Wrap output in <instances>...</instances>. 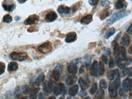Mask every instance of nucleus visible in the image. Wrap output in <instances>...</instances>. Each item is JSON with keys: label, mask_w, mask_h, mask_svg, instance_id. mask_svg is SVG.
I'll list each match as a JSON object with an SVG mask.
<instances>
[{"label": "nucleus", "mask_w": 132, "mask_h": 99, "mask_svg": "<svg viewBox=\"0 0 132 99\" xmlns=\"http://www.w3.org/2000/svg\"><path fill=\"white\" fill-rule=\"evenodd\" d=\"M118 1H121V2H124L125 1V0H117Z\"/></svg>", "instance_id": "54"}, {"label": "nucleus", "mask_w": 132, "mask_h": 99, "mask_svg": "<svg viewBox=\"0 0 132 99\" xmlns=\"http://www.w3.org/2000/svg\"><path fill=\"white\" fill-rule=\"evenodd\" d=\"M103 97H104V91H103V89H100L97 91V94L94 97V99H102Z\"/></svg>", "instance_id": "25"}, {"label": "nucleus", "mask_w": 132, "mask_h": 99, "mask_svg": "<svg viewBox=\"0 0 132 99\" xmlns=\"http://www.w3.org/2000/svg\"><path fill=\"white\" fill-rule=\"evenodd\" d=\"M98 68H99V64L97 61H95L93 63L91 68V74L93 76H97V73H98Z\"/></svg>", "instance_id": "13"}, {"label": "nucleus", "mask_w": 132, "mask_h": 99, "mask_svg": "<svg viewBox=\"0 0 132 99\" xmlns=\"http://www.w3.org/2000/svg\"><path fill=\"white\" fill-rule=\"evenodd\" d=\"M34 78H35V77L32 78L31 80H30V86H32L33 84L34 83V80H35V79Z\"/></svg>", "instance_id": "48"}, {"label": "nucleus", "mask_w": 132, "mask_h": 99, "mask_svg": "<svg viewBox=\"0 0 132 99\" xmlns=\"http://www.w3.org/2000/svg\"><path fill=\"white\" fill-rule=\"evenodd\" d=\"M83 61H85V62L86 63L87 66H88L91 62V57L89 56V55H86L85 56L83 57Z\"/></svg>", "instance_id": "34"}, {"label": "nucleus", "mask_w": 132, "mask_h": 99, "mask_svg": "<svg viewBox=\"0 0 132 99\" xmlns=\"http://www.w3.org/2000/svg\"><path fill=\"white\" fill-rule=\"evenodd\" d=\"M113 84L115 86L117 89H118L120 87V86H121V80H120L119 78V77L116 78L115 79V81H113Z\"/></svg>", "instance_id": "30"}, {"label": "nucleus", "mask_w": 132, "mask_h": 99, "mask_svg": "<svg viewBox=\"0 0 132 99\" xmlns=\"http://www.w3.org/2000/svg\"><path fill=\"white\" fill-rule=\"evenodd\" d=\"M77 76H74V75H69L68 76L66 80V82L68 85L71 86L75 84L76 81H77Z\"/></svg>", "instance_id": "17"}, {"label": "nucleus", "mask_w": 132, "mask_h": 99, "mask_svg": "<svg viewBox=\"0 0 132 99\" xmlns=\"http://www.w3.org/2000/svg\"><path fill=\"white\" fill-rule=\"evenodd\" d=\"M26 1H28V0H18V3H20V4H23V3H25Z\"/></svg>", "instance_id": "49"}, {"label": "nucleus", "mask_w": 132, "mask_h": 99, "mask_svg": "<svg viewBox=\"0 0 132 99\" xmlns=\"http://www.w3.org/2000/svg\"><path fill=\"white\" fill-rule=\"evenodd\" d=\"M28 58V55L25 53L13 52L10 54V58L13 60H15V61H24V60L27 59Z\"/></svg>", "instance_id": "2"}, {"label": "nucleus", "mask_w": 132, "mask_h": 99, "mask_svg": "<svg viewBox=\"0 0 132 99\" xmlns=\"http://www.w3.org/2000/svg\"><path fill=\"white\" fill-rule=\"evenodd\" d=\"M71 10V8H68V7H66L62 5L60 6L57 9V12L59 13L60 15H63L64 14H68V13L70 12Z\"/></svg>", "instance_id": "16"}, {"label": "nucleus", "mask_w": 132, "mask_h": 99, "mask_svg": "<svg viewBox=\"0 0 132 99\" xmlns=\"http://www.w3.org/2000/svg\"><path fill=\"white\" fill-rule=\"evenodd\" d=\"M68 71L69 74H75L77 72V66L75 63H69L68 66Z\"/></svg>", "instance_id": "14"}, {"label": "nucleus", "mask_w": 132, "mask_h": 99, "mask_svg": "<svg viewBox=\"0 0 132 99\" xmlns=\"http://www.w3.org/2000/svg\"><path fill=\"white\" fill-rule=\"evenodd\" d=\"M59 99H63V97H60Z\"/></svg>", "instance_id": "57"}, {"label": "nucleus", "mask_w": 132, "mask_h": 99, "mask_svg": "<svg viewBox=\"0 0 132 99\" xmlns=\"http://www.w3.org/2000/svg\"><path fill=\"white\" fill-rule=\"evenodd\" d=\"M77 39V34L75 32H71L66 35V37L65 39V42L66 43H71L74 42Z\"/></svg>", "instance_id": "8"}, {"label": "nucleus", "mask_w": 132, "mask_h": 99, "mask_svg": "<svg viewBox=\"0 0 132 99\" xmlns=\"http://www.w3.org/2000/svg\"><path fill=\"white\" fill-rule=\"evenodd\" d=\"M100 87H101L102 89H106V88H107V81L105 80H103V79H102V80L100 81Z\"/></svg>", "instance_id": "33"}, {"label": "nucleus", "mask_w": 132, "mask_h": 99, "mask_svg": "<svg viewBox=\"0 0 132 99\" xmlns=\"http://www.w3.org/2000/svg\"><path fill=\"white\" fill-rule=\"evenodd\" d=\"M132 81L129 78H126L122 82V86L125 91L127 92L132 89Z\"/></svg>", "instance_id": "12"}, {"label": "nucleus", "mask_w": 132, "mask_h": 99, "mask_svg": "<svg viewBox=\"0 0 132 99\" xmlns=\"http://www.w3.org/2000/svg\"><path fill=\"white\" fill-rule=\"evenodd\" d=\"M117 89L113 85V83L110 84L109 89H108V91H109L110 96L112 98L116 97L117 95Z\"/></svg>", "instance_id": "11"}, {"label": "nucleus", "mask_w": 132, "mask_h": 99, "mask_svg": "<svg viewBox=\"0 0 132 99\" xmlns=\"http://www.w3.org/2000/svg\"><path fill=\"white\" fill-rule=\"evenodd\" d=\"M116 74H117V70H111V71L108 72V73L107 74V77L110 80H113L115 78Z\"/></svg>", "instance_id": "28"}, {"label": "nucleus", "mask_w": 132, "mask_h": 99, "mask_svg": "<svg viewBox=\"0 0 132 99\" xmlns=\"http://www.w3.org/2000/svg\"><path fill=\"white\" fill-rule=\"evenodd\" d=\"M3 8L6 11L12 12L15 9V4H10V5H7V4H3Z\"/></svg>", "instance_id": "26"}, {"label": "nucleus", "mask_w": 132, "mask_h": 99, "mask_svg": "<svg viewBox=\"0 0 132 99\" xmlns=\"http://www.w3.org/2000/svg\"><path fill=\"white\" fill-rule=\"evenodd\" d=\"M114 67H115V62H114V61H113V59L111 58L109 62V67L110 69H113V68H114Z\"/></svg>", "instance_id": "41"}, {"label": "nucleus", "mask_w": 132, "mask_h": 99, "mask_svg": "<svg viewBox=\"0 0 132 99\" xmlns=\"http://www.w3.org/2000/svg\"><path fill=\"white\" fill-rule=\"evenodd\" d=\"M127 33H129L130 34L132 35V23L131 24V25L128 27V29H127Z\"/></svg>", "instance_id": "45"}, {"label": "nucleus", "mask_w": 132, "mask_h": 99, "mask_svg": "<svg viewBox=\"0 0 132 99\" xmlns=\"http://www.w3.org/2000/svg\"><path fill=\"white\" fill-rule=\"evenodd\" d=\"M84 99H91V98L89 97H86V98H85Z\"/></svg>", "instance_id": "53"}, {"label": "nucleus", "mask_w": 132, "mask_h": 99, "mask_svg": "<svg viewBox=\"0 0 132 99\" xmlns=\"http://www.w3.org/2000/svg\"><path fill=\"white\" fill-rule=\"evenodd\" d=\"M49 99H55V97L51 96V97H49Z\"/></svg>", "instance_id": "52"}, {"label": "nucleus", "mask_w": 132, "mask_h": 99, "mask_svg": "<svg viewBox=\"0 0 132 99\" xmlns=\"http://www.w3.org/2000/svg\"></svg>", "instance_id": "59"}, {"label": "nucleus", "mask_w": 132, "mask_h": 99, "mask_svg": "<svg viewBox=\"0 0 132 99\" xmlns=\"http://www.w3.org/2000/svg\"><path fill=\"white\" fill-rule=\"evenodd\" d=\"M128 53L130 54H132V44L131 45V46L130 47L129 49H128Z\"/></svg>", "instance_id": "50"}, {"label": "nucleus", "mask_w": 132, "mask_h": 99, "mask_svg": "<svg viewBox=\"0 0 132 99\" xmlns=\"http://www.w3.org/2000/svg\"><path fill=\"white\" fill-rule=\"evenodd\" d=\"M15 19L16 21H18L20 20V17H19V16H15Z\"/></svg>", "instance_id": "51"}, {"label": "nucleus", "mask_w": 132, "mask_h": 99, "mask_svg": "<svg viewBox=\"0 0 132 99\" xmlns=\"http://www.w3.org/2000/svg\"><path fill=\"white\" fill-rule=\"evenodd\" d=\"M6 66L5 64L3 63V62H0V75L3 74L4 72V70H5Z\"/></svg>", "instance_id": "36"}, {"label": "nucleus", "mask_w": 132, "mask_h": 99, "mask_svg": "<svg viewBox=\"0 0 132 99\" xmlns=\"http://www.w3.org/2000/svg\"><path fill=\"white\" fill-rule=\"evenodd\" d=\"M39 20V16L35 14H33V15H30V16L24 21V24L26 25H34L35 23H37Z\"/></svg>", "instance_id": "4"}, {"label": "nucleus", "mask_w": 132, "mask_h": 99, "mask_svg": "<svg viewBox=\"0 0 132 99\" xmlns=\"http://www.w3.org/2000/svg\"><path fill=\"white\" fill-rule=\"evenodd\" d=\"M113 50H114V53L116 55V56H119L120 54V48L119 47L118 43L116 42H113Z\"/></svg>", "instance_id": "23"}, {"label": "nucleus", "mask_w": 132, "mask_h": 99, "mask_svg": "<svg viewBox=\"0 0 132 99\" xmlns=\"http://www.w3.org/2000/svg\"><path fill=\"white\" fill-rule=\"evenodd\" d=\"M130 13V11H127V10H123V11L118 12L116 13V14L112 15L111 16V18L107 21V23L110 25H113V23H115L117 21L119 20L121 18H124L125 16L129 15Z\"/></svg>", "instance_id": "1"}, {"label": "nucleus", "mask_w": 132, "mask_h": 99, "mask_svg": "<svg viewBox=\"0 0 132 99\" xmlns=\"http://www.w3.org/2000/svg\"><path fill=\"white\" fill-rule=\"evenodd\" d=\"M52 48V47L51 42H47L40 45L38 48V49L42 53L46 54L51 51Z\"/></svg>", "instance_id": "3"}, {"label": "nucleus", "mask_w": 132, "mask_h": 99, "mask_svg": "<svg viewBox=\"0 0 132 99\" xmlns=\"http://www.w3.org/2000/svg\"><path fill=\"white\" fill-rule=\"evenodd\" d=\"M14 95L16 98H19V97L20 96V95H21L20 91V88H19L18 87V88H16V89H15Z\"/></svg>", "instance_id": "39"}, {"label": "nucleus", "mask_w": 132, "mask_h": 99, "mask_svg": "<svg viewBox=\"0 0 132 99\" xmlns=\"http://www.w3.org/2000/svg\"><path fill=\"white\" fill-rule=\"evenodd\" d=\"M57 18V15L55 12L53 11L49 12V13L46 14L45 16V20L49 22H54Z\"/></svg>", "instance_id": "10"}, {"label": "nucleus", "mask_w": 132, "mask_h": 99, "mask_svg": "<svg viewBox=\"0 0 132 99\" xmlns=\"http://www.w3.org/2000/svg\"><path fill=\"white\" fill-rule=\"evenodd\" d=\"M86 95H87V92L85 90H83V89H82V90L80 91L79 94V95L80 97H83L85 96Z\"/></svg>", "instance_id": "44"}, {"label": "nucleus", "mask_w": 132, "mask_h": 99, "mask_svg": "<svg viewBox=\"0 0 132 99\" xmlns=\"http://www.w3.org/2000/svg\"><path fill=\"white\" fill-rule=\"evenodd\" d=\"M79 91V86L78 85H74L73 86V87L70 88L69 89V91H68V93L71 96H75L76 95V94Z\"/></svg>", "instance_id": "20"}, {"label": "nucleus", "mask_w": 132, "mask_h": 99, "mask_svg": "<svg viewBox=\"0 0 132 99\" xmlns=\"http://www.w3.org/2000/svg\"><path fill=\"white\" fill-rule=\"evenodd\" d=\"M121 55H122V59L124 60L126 59V50H125L124 47H122L121 48Z\"/></svg>", "instance_id": "37"}, {"label": "nucleus", "mask_w": 132, "mask_h": 99, "mask_svg": "<svg viewBox=\"0 0 132 99\" xmlns=\"http://www.w3.org/2000/svg\"><path fill=\"white\" fill-rule=\"evenodd\" d=\"M93 20V15H87L81 19V23L82 25H88Z\"/></svg>", "instance_id": "15"}, {"label": "nucleus", "mask_w": 132, "mask_h": 99, "mask_svg": "<svg viewBox=\"0 0 132 99\" xmlns=\"http://www.w3.org/2000/svg\"><path fill=\"white\" fill-rule=\"evenodd\" d=\"M44 95L42 92H40L39 94H38V99H44Z\"/></svg>", "instance_id": "47"}, {"label": "nucleus", "mask_w": 132, "mask_h": 99, "mask_svg": "<svg viewBox=\"0 0 132 99\" xmlns=\"http://www.w3.org/2000/svg\"><path fill=\"white\" fill-rule=\"evenodd\" d=\"M54 83L51 80H49L48 82H46L44 84V87H43V89L45 92L49 94V93H51L53 91V90H54Z\"/></svg>", "instance_id": "6"}, {"label": "nucleus", "mask_w": 132, "mask_h": 99, "mask_svg": "<svg viewBox=\"0 0 132 99\" xmlns=\"http://www.w3.org/2000/svg\"><path fill=\"white\" fill-rule=\"evenodd\" d=\"M71 99V98L70 97H68V98H67V99Z\"/></svg>", "instance_id": "55"}, {"label": "nucleus", "mask_w": 132, "mask_h": 99, "mask_svg": "<svg viewBox=\"0 0 132 99\" xmlns=\"http://www.w3.org/2000/svg\"><path fill=\"white\" fill-rule=\"evenodd\" d=\"M102 62H103L104 64H107V62H108V58H107V56H106V55H102Z\"/></svg>", "instance_id": "43"}, {"label": "nucleus", "mask_w": 132, "mask_h": 99, "mask_svg": "<svg viewBox=\"0 0 132 99\" xmlns=\"http://www.w3.org/2000/svg\"><path fill=\"white\" fill-rule=\"evenodd\" d=\"M54 94L56 95H59L61 94H65L66 92V89L65 84L63 83H59L54 88Z\"/></svg>", "instance_id": "5"}, {"label": "nucleus", "mask_w": 132, "mask_h": 99, "mask_svg": "<svg viewBox=\"0 0 132 99\" xmlns=\"http://www.w3.org/2000/svg\"><path fill=\"white\" fill-rule=\"evenodd\" d=\"M44 74L43 73H42V74H40L38 75V76L37 77V78L35 80V84L37 86H40L42 85L43 84V81H44Z\"/></svg>", "instance_id": "18"}, {"label": "nucleus", "mask_w": 132, "mask_h": 99, "mask_svg": "<svg viewBox=\"0 0 132 99\" xmlns=\"http://www.w3.org/2000/svg\"><path fill=\"white\" fill-rule=\"evenodd\" d=\"M22 99H27L26 97H23V98H22Z\"/></svg>", "instance_id": "56"}, {"label": "nucleus", "mask_w": 132, "mask_h": 99, "mask_svg": "<svg viewBox=\"0 0 132 99\" xmlns=\"http://www.w3.org/2000/svg\"><path fill=\"white\" fill-rule=\"evenodd\" d=\"M110 4V1L108 0H103L102 2V6L103 7H107Z\"/></svg>", "instance_id": "42"}, {"label": "nucleus", "mask_w": 132, "mask_h": 99, "mask_svg": "<svg viewBox=\"0 0 132 99\" xmlns=\"http://www.w3.org/2000/svg\"></svg>", "instance_id": "60"}, {"label": "nucleus", "mask_w": 132, "mask_h": 99, "mask_svg": "<svg viewBox=\"0 0 132 99\" xmlns=\"http://www.w3.org/2000/svg\"><path fill=\"white\" fill-rule=\"evenodd\" d=\"M62 70V65H58L57 66L55 69L53 71V76H54V79L55 80H59L61 72Z\"/></svg>", "instance_id": "7"}, {"label": "nucleus", "mask_w": 132, "mask_h": 99, "mask_svg": "<svg viewBox=\"0 0 132 99\" xmlns=\"http://www.w3.org/2000/svg\"><path fill=\"white\" fill-rule=\"evenodd\" d=\"M124 4L123 2H121V1H117V3H116V5H115V7H116V9H121L122 8H124Z\"/></svg>", "instance_id": "38"}, {"label": "nucleus", "mask_w": 132, "mask_h": 99, "mask_svg": "<svg viewBox=\"0 0 132 99\" xmlns=\"http://www.w3.org/2000/svg\"><path fill=\"white\" fill-rule=\"evenodd\" d=\"M18 68V65L16 62H11L9 64L7 67L8 70L10 72H13L16 70Z\"/></svg>", "instance_id": "19"}, {"label": "nucleus", "mask_w": 132, "mask_h": 99, "mask_svg": "<svg viewBox=\"0 0 132 99\" xmlns=\"http://www.w3.org/2000/svg\"><path fill=\"white\" fill-rule=\"evenodd\" d=\"M130 43V37L129 35H128L127 34H125L122 37L121 45H122V47H127L129 45Z\"/></svg>", "instance_id": "9"}, {"label": "nucleus", "mask_w": 132, "mask_h": 99, "mask_svg": "<svg viewBox=\"0 0 132 99\" xmlns=\"http://www.w3.org/2000/svg\"><path fill=\"white\" fill-rule=\"evenodd\" d=\"M59 1H62V0H59Z\"/></svg>", "instance_id": "58"}, {"label": "nucleus", "mask_w": 132, "mask_h": 99, "mask_svg": "<svg viewBox=\"0 0 132 99\" xmlns=\"http://www.w3.org/2000/svg\"><path fill=\"white\" fill-rule=\"evenodd\" d=\"M22 90H23V92L24 94H28L29 91V87L27 84L23 86L22 87Z\"/></svg>", "instance_id": "35"}, {"label": "nucleus", "mask_w": 132, "mask_h": 99, "mask_svg": "<svg viewBox=\"0 0 132 99\" xmlns=\"http://www.w3.org/2000/svg\"><path fill=\"white\" fill-rule=\"evenodd\" d=\"M124 72L125 74H126L127 75H128V76H132V67L130 68H125L124 70Z\"/></svg>", "instance_id": "32"}, {"label": "nucleus", "mask_w": 132, "mask_h": 99, "mask_svg": "<svg viewBox=\"0 0 132 99\" xmlns=\"http://www.w3.org/2000/svg\"><path fill=\"white\" fill-rule=\"evenodd\" d=\"M88 3L92 6H95L97 5L99 3V0H89Z\"/></svg>", "instance_id": "40"}, {"label": "nucleus", "mask_w": 132, "mask_h": 99, "mask_svg": "<svg viewBox=\"0 0 132 99\" xmlns=\"http://www.w3.org/2000/svg\"><path fill=\"white\" fill-rule=\"evenodd\" d=\"M115 33V28H110V29H108V30L107 31V33H106L105 36V38L107 39H109L111 36H113V35Z\"/></svg>", "instance_id": "27"}, {"label": "nucleus", "mask_w": 132, "mask_h": 99, "mask_svg": "<svg viewBox=\"0 0 132 99\" xmlns=\"http://www.w3.org/2000/svg\"><path fill=\"white\" fill-rule=\"evenodd\" d=\"M3 22H5V23H10V22L12 21V16H10V15H9V14H6V15H5L4 16H3Z\"/></svg>", "instance_id": "29"}, {"label": "nucleus", "mask_w": 132, "mask_h": 99, "mask_svg": "<svg viewBox=\"0 0 132 99\" xmlns=\"http://www.w3.org/2000/svg\"><path fill=\"white\" fill-rule=\"evenodd\" d=\"M97 84L96 83V82H95V83H94V84H93V85L92 86L91 89H90V91H89V92H90L91 94L93 95L94 93L96 92V91H97Z\"/></svg>", "instance_id": "31"}, {"label": "nucleus", "mask_w": 132, "mask_h": 99, "mask_svg": "<svg viewBox=\"0 0 132 99\" xmlns=\"http://www.w3.org/2000/svg\"><path fill=\"white\" fill-rule=\"evenodd\" d=\"M40 91V88H35L31 91L30 94V99H36L37 94Z\"/></svg>", "instance_id": "24"}, {"label": "nucleus", "mask_w": 132, "mask_h": 99, "mask_svg": "<svg viewBox=\"0 0 132 99\" xmlns=\"http://www.w3.org/2000/svg\"><path fill=\"white\" fill-rule=\"evenodd\" d=\"M85 71V67L84 66H81V67H80L79 69V73L80 74H83Z\"/></svg>", "instance_id": "46"}, {"label": "nucleus", "mask_w": 132, "mask_h": 99, "mask_svg": "<svg viewBox=\"0 0 132 99\" xmlns=\"http://www.w3.org/2000/svg\"><path fill=\"white\" fill-rule=\"evenodd\" d=\"M105 72V66L104 63L102 62V61H100L99 63V68H98V74L99 75L102 76L103 75Z\"/></svg>", "instance_id": "21"}, {"label": "nucleus", "mask_w": 132, "mask_h": 99, "mask_svg": "<svg viewBox=\"0 0 132 99\" xmlns=\"http://www.w3.org/2000/svg\"><path fill=\"white\" fill-rule=\"evenodd\" d=\"M79 83L80 84L81 88L83 90H85V89H87L88 88V83L83 79H82V78H79Z\"/></svg>", "instance_id": "22"}]
</instances>
